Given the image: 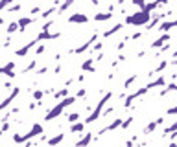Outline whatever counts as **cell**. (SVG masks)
<instances>
[{
	"label": "cell",
	"instance_id": "obj_1",
	"mask_svg": "<svg viewBox=\"0 0 177 147\" xmlns=\"http://www.w3.org/2000/svg\"><path fill=\"white\" fill-rule=\"evenodd\" d=\"M41 132H42V127H41V125H33L28 134H24V136H18V134H17V136H13V140H15V142H26V140H30L32 136H37V134H41Z\"/></svg>",
	"mask_w": 177,
	"mask_h": 147
},
{
	"label": "cell",
	"instance_id": "obj_2",
	"mask_svg": "<svg viewBox=\"0 0 177 147\" xmlns=\"http://www.w3.org/2000/svg\"><path fill=\"white\" fill-rule=\"evenodd\" d=\"M17 96H18V88H15V90H13V92H11V94H9L8 97H6V100H4L2 103H0V110H2V109H6V107H8V105H9V103H11V101L15 100Z\"/></svg>",
	"mask_w": 177,
	"mask_h": 147
},
{
	"label": "cell",
	"instance_id": "obj_3",
	"mask_svg": "<svg viewBox=\"0 0 177 147\" xmlns=\"http://www.w3.org/2000/svg\"><path fill=\"white\" fill-rule=\"evenodd\" d=\"M13 68H15V63H8L6 66H2V68H0V74H6V76H9V77H15V72H13Z\"/></svg>",
	"mask_w": 177,
	"mask_h": 147
},
{
	"label": "cell",
	"instance_id": "obj_4",
	"mask_svg": "<svg viewBox=\"0 0 177 147\" xmlns=\"http://www.w3.org/2000/svg\"><path fill=\"white\" fill-rule=\"evenodd\" d=\"M32 22H33V18H30V17H24V18H20V20H18V26H20V30H22V28H26L28 24H32Z\"/></svg>",
	"mask_w": 177,
	"mask_h": 147
},
{
	"label": "cell",
	"instance_id": "obj_5",
	"mask_svg": "<svg viewBox=\"0 0 177 147\" xmlns=\"http://www.w3.org/2000/svg\"><path fill=\"white\" fill-rule=\"evenodd\" d=\"M20 30V26H18V22H11L9 26H8V33L11 35V33H15V31H18Z\"/></svg>",
	"mask_w": 177,
	"mask_h": 147
},
{
	"label": "cell",
	"instance_id": "obj_6",
	"mask_svg": "<svg viewBox=\"0 0 177 147\" xmlns=\"http://www.w3.org/2000/svg\"><path fill=\"white\" fill-rule=\"evenodd\" d=\"M11 2H13V0H2V2H0V11H2L4 8H8V6H9Z\"/></svg>",
	"mask_w": 177,
	"mask_h": 147
},
{
	"label": "cell",
	"instance_id": "obj_7",
	"mask_svg": "<svg viewBox=\"0 0 177 147\" xmlns=\"http://www.w3.org/2000/svg\"><path fill=\"white\" fill-rule=\"evenodd\" d=\"M61 140H63V134H59V136H55V138H52V140H50V145H54V143H59Z\"/></svg>",
	"mask_w": 177,
	"mask_h": 147
},
{
	"label": "cell",
	"instance_id": "obj_8",
	"mask_svg": "<svg viewBox=\"0 0 177 147\" xmlns=\"http://www.w3.org/2000/svg\"><path fill=\"white\" fill-rule=\"evenodd\" d=\"M33 97H35L37 101H41V97H42V90H35V92H33Z\"/></svg>",
	"mask_w": 177,
	"mask_h": 147
},
{
	"label": "cell",
	"instance_id": "obj_9",
	"mask_svg": "<svg viewBox=\"0 0 177 147\" xmlns=\"http://www.w3.org/2000/svg\"><path fill=\"white\" fill-rule=\"evenodd\" d=\"M78 118H79V114H78V112H74V114H70V116H68V121H76Z\"/></svg>",
	"mask_w": 177,
	"mask_h": 147
},
{
	"label": "cell",
	"instance_id": "obj_10",
	"mask_svg": "<svg viewBox=\"0 0 177 147\" xmlns=\"http://www.w3.org/2000/svg\"><path fill=\"white\" fill-rule=\"evenodd\" d=\"M18 9H20V6H18V4H15V6H11V8H9V11H18Z\"/></svg>",
	"mask_w": 177,
	"mask_h": 147
}]
</instances>
